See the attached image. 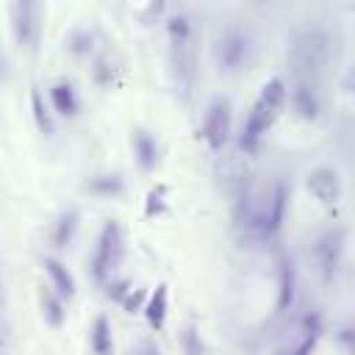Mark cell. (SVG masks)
<instances>
[{
	"mask_svg": "<svg viewBox=\"0 0 355 355\" xmlns=\"http://www.w3.org/2000/svg\"><path fill=\"white\" fill-rule=\"evenodd\" d=\"M333 338L344 347V352H349V349H352V324H349V322H341V324L333 330Z\"/></svg>",
	"mask_w": 355,
	"mask_h": 355,
	"instance_id": "29",
	"label": "cell"
},
{
	"mask_svg": "<svg viewBox=\"0 0 355 355\" xmlns=\"http://www.w3.org/2000/svg\"><path fill=\"white\" fill-rule=\"evenodd\" d=\"M286 103L291 105L294 116L302 122H316L322 114V92L313 78L294 75L291 83H286Z\"/></svg>",
	"mask_w": 355,
	"mask_h": 355,
	"instance_id": "11",
	"label": "cell"
},
{
	"mask_svg": "<svg viewBox=\"0 0 355 355\" xmlns=\"http://www.w3.org/2000/svg\"><path fill=\"white\" fill-rule=\"evenodd\" d=\"M130 288H133V283H130L128 277H111V280L105 283V297L114 300V302H122Z\"/></svg>",
	"mask_w": 355,
	"mask_h": 355,
	"instance_id": "26",
	"label": "cell"
},
{
	"mask_svg": "<svg viewBox=\"0 0 355 355\" xmlns=\"http://www.w3.org/2000/svg\"><path fill=\"white\" fill-rule=\"evenodd\" d=\"M178 341H180L183 355H208V347H205V338L200 333V324H194V322H186L180 327Z\"/></svg>",
	"mask_w": 355,
	"mask_h": 355,
	"instance_id": "24",
	"label": "cell"
},
{
	"mask_svg": "<svg viewBox=\"0 0 355 355\" xmlns=\"http://www.w3.org/2000/svg\"><path fill=\"white\" fill-rule=\"evenodd\" d=\"M258 39L250 25L244 22H227L219 28L214 39V64L222 75H241L255 61Z\"/></svg>",
	"mask_w": 355,
	"mask_h": 355,
	"instance_id": "2",
	"label": "cell"
},
{
	"mask_svg": "<svg viewBox=\"0 0 355 355\" xmlns=\"http://www.w3.org/2000/svg\"><path fill=\"white\" fill-rule=\"evenodd\" d=\"M305 189L311 191L313 200H319L322 205H338L344 197V183L336 166H313L305 175Z\"/></svg>",
	"mask_w": 355,
	"mask_h": 355,
	"instance_id": "13",
	"label": "cell"
},
{
	"mask_svg": "<svg viewBox=\"0 0 355 355\" xmlns=\"http://www.w3.org/2000/svg\"><path fill=\"white\" fill-rule=\"evenodd\" d=\"M194 17L189 11H175L166 17V42H169V64L175 69V80L183 92L191 83V61H194Z\"/></svg>",
	"mask_w": 355,
	"mask_h": 355,
	"instance_id": "5",
	"label": "cell"
},
{
	"mask_svg": "<svg viewBox=\"0 0 355 355\" xmlns=\"http://www.w3.org/2000/svg\"><path fill=\"white\" fill-rule=\"evenodd\" d=\"M130 147H133V158H136L139 169L141 172H155V166L161 164V144L147 128H133Z\"/></svg>",
	"mask_w": 355,
	"mask_h": 355,
	"instance_id": "14",
	"label": "cell"
},
{
	"mask_svg": "<svg viewBox=\"0 0 355 355\" xmlns=\"http://www.w3.org/2000/svg\"><path fill=\"white\" fill-rule=\"evenodd\" d=\"M42 266H44V272H47V277H50V288L61 297V300H72L75 297V277H72V272L67 269V263L61 261V258H55V255H44L42 258Z\"/></svg>",
	"mask_w": 355,
	"mask_h": 355,
	"instance_id": "17",
	"label": "cell"
},
{
	"mask_svg": "<svg viewBox=\"0 0 355 355\" xmlns=\"http://www.w3.org/2000/svg\"><path fill=\"white\" fill-rule=\"evenodd\" d=\"M89 347L94 355H114V333H111V322L105 313L94 316L89 327Z\"/></svg>",
	"mask_w": 355,
	"mask_h": 355,
	"instance_id": "21",
	"label": "cell"
},
{
	"mask_svg": "<svg viewBox=\"0 0 355 355\" xmlns=\"http://www.w3.org/2000/svg\"><path fill=\"white\" fill-rule=\"evenodd\" d=\"M166 186L164 183H158L155 189H150L147 191V197H144V216L147 219H153V216H161L164 211H166Z\"/></svg>",
	"mask_w": 355,
	"mask_h": 355,
	"instance_id": "25",
	"label": "cell"
},
{
	"mask_svg": "<svg viewBox=\"0 0 355 355\" xmlns=\"http://www.w3.org/2000/svg\"><path fill=\"white\" fill-rule=\"evenodd\" d=\"M78 227H80V208H64L58 216H55V222H53V227H50V241H53V247L55 250H67L72 241H75V236H78Z\"/></svg>",
	"mask_w": 355,
	"mask_h": 355,
	"instance_id": "16",
	"label": "cell"
},
{
	"mask_svg": "<svg viewBox=\"0 0 355 355\" xmlns=\"http://www.w3.org/2000/svg\"><path fill=\"white\" fill-rule=\"evenodd\" d=\"M288 205H291V180L288 178H275L266 186V191L258 197L255 216H252V225H250L247 233L258 241H272L283 230Z\"/></svg>",
	"mask_w": 355,
	"mask_h": 355,
	"instance_id": "4",
	"label": "cell"
},
{
	"mask_svg": "<svg viewBox=\"0 0 355 355\" xmlns=\"http://www.w3.org/2000/svg\"><path fill=\"white\" fill-rule=\"evenodd\" d=\"M94 80H97L100 86H111V80H114V67H108V55H100V58L94 61Z\"/></svg>",
	"mask_w": 355,
	"mask_h": 355,
	"instance_id": "27",
	"label": "cell"
},
{
	"mask_svg": "<svg viewBox=\"0 0 355 355\" xmlns=\"http://www.w3.org/2000/svg\"><path fill=\"white\" fill-rule=\"evenodd\" d=\"M47 97H50V108L58 114V116H78V111H80V97H78V89H75V83L72 80H67V78H58V80H53L50 83V89H47Z\"/></svg>",
	"mask_w": 355,
	"mask_h": 355,
	"instance_id": "15",
	"label": "cell"
},
{
	"mask_svg": "<svg viewBox=\"0 0 355 355\" xmlns=\"http://www.w3.org/2000/svg\"><path fill=\"white\" fill-rule=\"evenodd\" d=\"M283 108H286V80L280 75H275L261 86V92L244 119V128L239 133V150L247 155L258 153L261 141L266 139V133L272 130V125L277 122Z\"/></svg>",
	"mask_w": 355,
	"mask_h": 355,
	"instance_id": "1",
	"label": "cell"
},
{
	"mask_svg": "<svg viewBox=\"0 0 355 355\" xmlns=\"http://www.w3.org/2000/svg\"><path fill=\"white\" fill-rule=\"evenodd\" d=\"M141 297H144V291H133V288H130L128 297H125L119 305H122L128 313H136V311H141Z\"/></svg>",
	"mask_w": 355,
	"mask_h": 355,
	"instance_id": "30",
	"label": "cell"
},
{
	"mask_svg": "<svg viewBox=\"0 0 355 355\" xmlns=\"http://www.w3.org/2000/svg\"><path fill=\"white\" fill-rule=\"evenodd\" d=\"M275 277H277V297H275V313L286 316L294 311L297 305V294H300V269L291 252H280L277 263H275Z\"/></svg>",
	"mask_w": 355,
	"mask_h": 355,
	"instance_id": "12",
	"label": "cell"
},
{
	"mask_svg": "<svg viewBox=\"0 0 355 355\" xmlns=\"http://www.w3.org/2000/svg\"><path fill=\"white\" fill-rule=\"evenodd\" d=\"M31 114H33L36 128H39L44 136H53V133H55V119H53V111H50V105L44 103V97H42V92H39L36 86L31 89Z\"/></svg>",
	"mask_w": 355,
	"mask_h": 355,
	"instance_id": "23",
	"label": "cell"
},
{
	"mask_svg": "<svg viewBox=\"0 0 355 355\" xmlns=\"http://www.w3.org/2000/svg\"><path fill=\"white\" fill-rule=\"evenodd\" d=\"M130 355H164V352H161V347L155 344V338L141 336V338H136V341H133Z\"/></svg>",
	"mask_w": 355,
	"mask_h": 355,
	"instance_id": "28",
	"label": "cell"
},
{
	"mask_svg": "<svg viewBox=\"0 0 355 355\" xmlns=\"http://www.w3.org/2000/svg\"><path fill=\"white\" fill-rule=\"evenodd\" d=\"M64 47H67L69 55L86 58V55H92L94 47H97V31H94V28H72V31L67 33V39H64Z\"/></svg>",
	"mask_w": 355,
	"mask_h": 355,
	"instance_id": "22",
	"label": "cell"
},
{
	"mask_svg": "<svg viewBox=\"0 0 355 355\" xmlns=\"http://www.w3.org/2000/svg\"><path fill=\"white\" fill-rule=\"evenodd\" d=\"M6 78H8V67H6V58L0 55V86L6 83Z\"/></svg>",
	"mask_w": 355,
	"mask_h": 355,
	"instance_id": "31",
	"label": "cell"
},
{
	"mask_svg": "<svg viewBox=\"0 0 355 355\" xmlns=\"http://www.w3.org/2000/svg\"><path fill=\"white\" fill-rule=\"evenodd\" d=\"M122 255H125V233H122V225L116 219H108V222H103V227L97 233V241H94V252H92V261H89L92 277L100 286H105L114 277Z\"/></svg>",
	"mask_w": 355,
	"mask_h": 355,
	"instance_id": "7",
	"label": "cell"
},
{
	"mask_svg": "<svg viewBox=\"0 0 355 355\" xmlns=\"http://www.w3.org/2000/svg\"><path fill=\"white\" fill-rule=\"evenodd\" d=\"M330 53H333V36L319 22H308V25L297 28L291 36V44H288V58L294 64V75H305L313 80L327 67Z\"/></svg>",
	"mask_w": 355,
	"mask_h": 355,
	"instance_id": "3",
	"label": "cell"
},
{
	"mask_svg": "<svg viewBox=\"0 0 355 355\" xmlns=\"http://www.w3.org/2000/svg\"><path fill=\"white\" fill-rule=\"evenodd\" d=\"M141 313H144L150 330H155V333L164 330V324H166V313H169V286H166V283H158V286H155V291L144 300Z\"/></svg>",
	"mask_w": 355,
	"mask_h": 355,
	"instance_id": "18",
	"label": "cell"
},
{
	"mask_svg": "<svg viewBox=\"0 0 355 355\" xmlns=\"http://www.w3.org/2000/svg\"><path fill=\"white\" fill-rule=\"evenodd\" d=\"M42 6L31 0H14L8 3V22H11V36L19 50H36L39 44V31H42Z\"/></svg>",
	"mask_w": 355,
	"mask_h": 355,
	"instance_id": "10",
	"label": "cell"
},
{
	"mask_svg": "<svg viewBox=\"0 0 355 355\" xmlns=\"http://www.w3.org/2000/svg\"><path fill=\"white\" fill-rule=\"evenodd\" d=\"M347 244H349V230L347 225H330L322 233H316L313 244H311V255L316 263V272L322 277L324 286H333L341 266H344V255H347Z\"/></svg>",
	"mask_w": 355,
	"mask_h": 355,
	"instance_id": "6",
	"label": "cell"
},
{
	"mask_svg": "<svg viewBox=\"0 0 355 355\" xmlns=\"http://www.w3.org/2000/svg\"><path fill=\"white\" fill-rule=\"evenodd\" d=\"M83 189L89 194H94V197H105L108 200V197H122L128 183H125L122 172H97L83 183Z\"/></svg>",
	"mask_w": 355,
	"mask_h": 355,
	"instance_id": "19",
	"label": "cell"
},
{
	"mask_svg": "<svg viewBox=\"0 0 355 355\" xmlns=\"http://www.w3.org/2000/svg\"><path fill=\"white\" fill-rule=\"evenodd\" d=\"M39 308H42L44 324H50L53 330L64 327V322H67V305H64V300L53 288H42L39 291Z\"/></svg>",
	"mask_w": 355,
	"mask_h": 355,
	"instance_id": "20",
	"label": "cell"
},
{
	"mask_svg": "<svg viewBox=\"0 0 355 355\" xmlns=\"http://www.w3.org/2000/svg\"><path fill=\"white\" fill-rule=\"evenodd\" d=\"M324 336V313L319 308H308L294 319L291 333L286 336L277 355H311Z\"/></svg>",
	"mask_w": 355,
	"mask_h": 355,
	"instance_id": "9",
	"label": "cell"
},
{
	"mask_svg": "<svg viewBox=\"0 0 355 355\" xmlns=\"http://www.w3.org/2000/svg\"><path fill=\"white\" fill-rule=\"evenodd\" d=\"M233 133V103L225 94H214L205 105L202 125H200V139L208 144L211 153H219Z\"/></svg>",
	"mask_w": 355,
	"mask_h": 355,
	"instance_id": "8",
	"label": "cell"
}]
</instances>
